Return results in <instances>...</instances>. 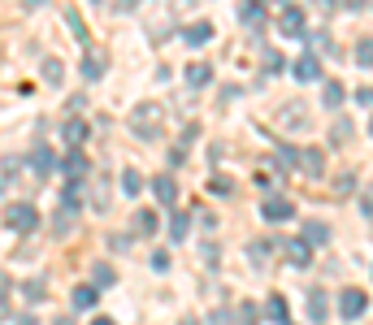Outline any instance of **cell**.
<instances>
[{
  "mask_svg": "<svg viewBox=\"0 0 373 325\" xmlns=\"http://www.w3.org/2000/svg\"><path fill=\"white\" fill-rule=\"evenodd\" d=\"M66 26L74 30V35H78V44H83V53H87V26H83V18H78V9H66Z\"/></svg>",
  "mask_w": 373,
  "mask_h": 325,
  "instance_id": "cell-18",
  "label": "cell"
},
{
  "mask_svg": "<svg viewBox=\"0 0 373 325\" xmlns=\"http://www.w3.org/2000/svg\"><path fill=\"white\" fill-rule=\"evenodd\" d=\"M95 295H100L95 286H74V308H78V313H87V308H95Z\"/></svg>",
  "mask_w": 373,
  "mask_h": 325,
  "instance_id": "cell-17",
  "label": "cell"
},
{
  "mask_svg": "<svg viewBox=\"0 0 373 325\" xmlns=\"http://www.w3.org/2000/svg\"><path fill=\"white\" fill-rule=\"evenodd\" d=\"M261 61H265V70H282V57L273 53V48H265V53H261Z\"/></svg>",
  "mask_w": 373,
  "mask_h": 325,
  "instance_id": "cell-33",
  "label": "cell"
},
{
  "mask_svg": "<svg viewBox=\"0 0 373 325\" xmlns=\"http://www.w3.org/2000/svg\"><path fill=\"white\" fill-rule=\"evenodd\" d=\"M95 208H109V178H95Z\"/></svg>",
  "mask_w": 373,
  "mask_h": 325,
  "instance_id": "cell-26",
  "label": "cell"
},
{
  "mask_svg": "<svg viewBox=\"0 0 373 325\" xmlns=\"http://www.w3.org/2000/svg\"><path fill=\"white\" fill-rule=\"evenodd\" d=\"M356 100H361V104H373V87H361V91H356Z\"/></svg>",
  "mask_w": 373,
  "mask_h": 325,
  "instance_id": "cell-39",
  "label": "cell"
},
{
  "mask_svg": "<svg viewBox=\"0 0 373 325\" xmlns=\"http://www.w3.org/2000/svg\"><path fill=\"white\" fill-rule=\"evenodd\" d=\"M213 191L217 195H230V178H213Z\"/></svg>",
  "mask_w": 373,
  "mask_h": 325,
  "instance_id": "cell-37",
  "label": "cell"
},
{
  "mask_svg": "<svg viewBox=\"0 0 373 325\" xmlns=\"http://www.w3.org/2000/svg\"><path fill=\"white\" fill-rule=\"evenodd\" d=\"M291 74H295L300 83H317V78H321V61H317L313 53H304L295 65H291Z\"/></svg>",
  "mask_w": 373,
  "mask_h": 325,
  "instance_id": "cell-5",
  "label": "cell"
},
{
  "mask_svg": "<svg viewBox=\"0 0 373 325\" xmlns=\"http://www.w3.org/2000/svg\"><path fill=\"white\" fill-rule=\"evenodd\" d=\"M278 30H282L286 39H295L300 30H304V13H300L295 5H291V9H282V18H278Z\"/></svg>",
  "mask_w": 373,
  "mask_h": 325,
  "instance_id": "cell-10",
  "label": "cell"
},
{
  "mask_svg": "<svg viewBox=\"0 0 373 325\" xmlns=\"http://www.w3.org/2000/svg\"><path fill=\"white\" fill-rule=\"evenodd\" d=\"M239 18H243V22H252V26H265V9L248 0V5H239Z\"/></svg>",
  "mask_w": 373,
  "mask_h": 325,
  "instance_id": "cell-21",
  "label": "cell"
},
{
  "mask_svg": "<svg viewBox=\"0 0 373 325\" xmlns=\"http://www.w3.org/2000/svg\"><path fill=\"white\" fill-rule=\"evenodd\" d=\"M365 308H369V299H365V290H356V286H347L343 295H338V313H343V321H361V317H365Z\"/></svg>",
  "mask_w": 373,
  "mask_h": 325,
  "instance_id": "cell-3",
  "label": "cell"
},
{
  "mask_svg": "<svg viewBox=\"0 0 373 325\" xmlns=\"http://www.w3.org/2000/svg\"><path fill=\"white\" fill-rule=\"evenodd\" d=\"M183 39H187L191 48H200V44H208V39H213V22H191V26L183 30Z\"/></svg>",
  "mask_w": 373,
  "mask_h": 325,
  "instance_id": "cell-13",
  "label": "cell"
},
{
  "mask_svg": "<svg viewBox=\"0 0 373 325\" xmlns=\"http://www.w3.org/2000/svg\"><path fill=\"white\" fill-rule=\"evenodd\" d=\"M135 230L152 234V230H156V213H135Z\"/></svg>",
  "mask_w": 373,
  "mask_h": 325,
  "instance_id": "cell-29",
  "label": "cell"
},
{
  "mask_svg": "<svg viewBox=\"0 0 373 325\" xmlns=\"http://www.w3.org/2000/svg\"><path fill=\"white\" fill-rule=\"evenodd\" d=\"M104 65H109V57H104V48H87V53H83V65H78V70H83V78H87V83H95V78H100L104 74Z\"/></svg>",
  "mask_w": 373,
  "mask_h": 325,
  "instance_id": "cell-4",
  "label": "cell"
},
{
  "mask_svg": "<svg viewBox=\"0 0 373 325\" xmlns=\"http://www.w3.org/2000/svg\"><path fill=\"white\" fill-rule=\"evenodd\" d=\"M278 160H282V165H300V148H286V143H282V148H278Z\"/></svg>",
  "mask_w": 373,
  "mask_h": 325,
  "instance_id": "cell-32",
  "label": "cell"
},
{
  "mask_svg": "<svg viewBox=\"0 0 373 325\" xmlns=\"http://www.w3.org/2000/svg\"><path fill=\"white\" fill-rule=\"evenodd\" d=\"M91 273H95V282H100V286H109V282H113V265H104V260H95Z\"/></svg>",
  "mask_w": 373,
  "mask_h": 325,
  "instance_id": "cell-28",
  "label": "cell"
},
{
  "mask_svg": "<svg viewBox=\"0 0 373 325\" xmlns=\"http://www.w3.org/2000/svg\"><path fill=\"white\" fill-rule=\"evenodd\" d=\"M304 239L321 248V243H330V225L326 221H304Z\"/></svg>",
  "mask_w": 373,
  "mask_h": 325,
  "instance_id": "cell-15",
  "label": "cell"
},
{
  "mask_svg": "<svg viewBox=\"0 0 373 325\" xmlns=\"http://www.w3.org/2000/svg\"><path fill=\"white\" fill-rule=\"evenodd\" d=\"M300 165H304L308 178H321V152H317V148H304V152H300Z\"/></svg>",
  "mask_w": 373,
  "mask_h": 325,
  "instance_id": "cell-16",
  "label": "cell"
},
{
  "mask_svg": "<svg viewBox=\"0 0 373 325\" xmlns=\"http://www.w3.org/2000/svg\"><path fill=\"white\" fill-rule=\"evenodd\" d=\"M44 295H48V290L39 282H26V299H44Z\"/></svg>",
  "mask_w": 373,
  "mask_h": 325,
  "instance_id": "cell-36",
  "label": "cell"
},
{
  "mask_svg": "<svg viewBox=\"0 0 373 325\" xmlns=\"http://www.w3.org/2000/svg\"><path fill=\"white\" fill-rule=\"evenodd\" d=\"M61 135H66V143H70L74 152H83V139H87V122H83V118H70Z\"/></svg>",
  "mask_w": 373,
  "mask_h": 325,
  "instance_id": "cell-11",
  "label": "cell"
},
{
  "mask_svg": "<svg viewBox=\"0 0 373 325\" xmlns=\"http://www.w3.org/2000/svg\"><path fill=\"white\" fill-rule=\"evenodd\" d=\"M208 78H213V70H208V65H200V61L187 65V83H191V87H208Z\"/></svg>",
  "mask_w": 373,
  "mask_h": 325,
  "instance_id": "cell-19",
  "label": "cell"
},
{
  "mask_svg": "<svg viewBox=\"0 0 373 325\" xmlns=\"http://www.w3.org/2000/svg\"><path fill=\"white\" fill-rule=\"evenodd\" d=\"M187 230H191V217H187V213H174L170 234H174V239H187Z\"/></svg>",
  "mask_w": 373,
  "mask_h": 325,
  "instance_id": "cell-24",
  "label": "cell"
},
{
  "mask_svg": "<svg viewBox=\"0 0 373 325\" xmlns=\"http://www.w3.org/2000/svg\"><path fill=\"white\" fill-rule=\"evenodd\" d=\"M369 135H373V118H369Z\"/></svg>",
  "mask_w": 373,
  "mask_h": 325,
  "instance_id": "cell-43",
  "label": "cell"
},
{
  "mask_svg": "<svg viewBox=\"0 0 373 325\" xmlns=\"http://www.w3.org/2000/svg\"><path fill=\"white\" fill-rule=\"evenodd\" d=\"M18 325H39V321H35V317H22V321H18Z\"/></svg>",
  "mask_w": 373,
  "mask_h": 325,
  "instance_id": "cell-41",
  "label": "cell"
},
{
  "mask_svg": "<svg viewBox=\"0 0 373 325\" xmlns=\"http://www.w3.org/2000/svg\"><path fill=\"white\" fill-rule=\"evenodd\" d=\"M91 325H113V321H109V317H95V321H91Z\"/></svg>",
  "mask_w": 373,
  "mask_h": 325,
  "instance_id": "cell-42",
  "label": "cell"
},
{
  "mask_svg": "<svg viewBox=\"0 0 373 325\" xmlns=\"http://www.w3.org/2000/svg\"><path fill=\"white\" fill-rule=\"evenodd\" d=\"M178 325H200V321H196V317H183V321H178Z\"/></svg>",
  "mask_w": 373,
  "mask_h": 325,
  "instance_id": "cell-40",
  "label": "cell"
},
{
  "mask_svg": "<svg viewBox=\"0 0 373 325\" xmlns=\"http://www.w3.org/2000/svg\"><path fill=\"white\" fill-rule=\"evenodd\" d=\"M61 169H66L70 183H83V178H87V156L83 152H70L66 160H61Z\"/></svg>",
  "mask_w": 373,
  "mask_h": 325,
  "instance_id": "cell-12",
  "label": "cell"
},
{
  "mask_svg": "<svg viewBox=\"0 0 373 325\" xmlns=\"http://www.w3.org/2000/svg\"><path fill=\"white\" fill-rule=\"evenodd\" d=\"M252 317H256V304H239V321L235 325H252Z\"/></svg>",
  "mask_w": 373,
  "mask_h": 325,
  "instance_id": "cell-34",
  "label": "cell"
},
{
  "mask_svg": "<svg viewBox=\"0 0 373 325\" xmlns=\"http://www.w3.org/2000/svg\"><path fill=\"white\" fill-rule=\"evenodd\" d=\"M308 317H313L317 325L326 321V290H317V286L308 290Z\"/></svg>",
  "mask_w": 373,
  "mask_h": 325,
  "instance_id": "cell-14",
  "label": "cell"
},
{
  "mask_svg": "<svg viewBox=\"0 0 373 325\" xmlns=\"http://www.w3.org/2000/svg\"><path fill=\"white\" fill-rule=\"evenodd\" d=\"M152 191H156V200L165 204V208H174V204H178V183H174L170 174H156V178H152Z\"/></svg>",
  "mask_w": 373,
  "mask_h": 325,
  "instance_id": "cell-8",
  "label": "cell"
},
{
  "mask_svg": "<svg viewBox=\"0 0 373 325\" xmlns=\"http://www.w3.org/2000/svg\"><path fill=\"white\" fill-rule=\"evenodd\" d=\"M30 169H35L39 178H53V169H57V156H53V148H44V143H39V148L30 152Z\"/></svg>",
  "mask_w": 373,
  "mask_h": 325,
  "instance_id": "cell-9",
  "label": "cell"
},
{
  "mask_svg": "<svg viewBox=\"0 0 373 325\" xmlns=\"http://www.w3.org/2000/svg\"><path fill=\"white\" fill-rule=\"evenodd\" d=\"M278 248H282V256H286L295 269H304L308 260H313V252H308V243H304V239H286V243H278Z\"/></svg>",
  "mask_w": 373,
  "mask_h": 325,
  "instance_id": "cell-7",
  "label": "cell"
},
{
  "mask_svg": "<svg viewBox=\"0 0 373 325\" xmlns=\"http://www.w3.org/2000/svg\"><path fill=\"white\" fill-rule=\"evenodd\" d=\"M44 83H53V87L61 83V61H57V57H48V61H44Z\"/></svg>",
  "mask_w": 373,
  "mask_h": 325,
  "instance_id": "cell-25",
  "label": "cell"
},
{
  "mask_svg": "<svg viewBox=\"0 0 373 325\" xmlns=\"http://www.w3.org/2000/svg\"><path fill=\"white\" fill-rule=\"evenodd\" d=\"M13 174H18V165H13V156H5V187L13 183Z\"/></svg>",
  "mask_w": 373,
  "mask_h": 325,
  "instance_id": "cell-38",
  "label": "cell"
},
{
  "mask_svg": "<svg viewBox=\"0 0 373 325\" xmlns=\"http://www.w3.org/2000/svg\"><path fill=\"white\" fill-rule=\"evenodd\" d=\"M256 187H261V191H273V187H278V178H273L269 169H256Z\"/></svg>",
  "mask_w": 373,
  "mask_h": 325,
  "instance_id": "cell-31",
  "label": "cell"
},
{
  "mask_svg": "<svg viewBox=\"0 0 373 325\" xmlns=\"http://www.w3.org/2000/svg\"><path fill=\"white\" fill-rule=\"evenodd\" d=\"M5 225H9L13 234H30V230L39 225V213H35L30 204H9V208H5Z\"/></svg>",
  "mask_w": 373,
  "mask_h": 325,
  "instance_id": "cell-2",
  "label": "cell"
},
{
  "mask_svg": "<svg viewBox=\"0 0 373 325\" xmlns=\"http://www.w3.org/2000/svg\"><path fill=\"white\" fill-rule=\"evenodd\" d=\"M265 313H269V321H278V325H286V299H282V295H269V304H265Z\"/></svg>",
  "mask_w": 373,
  "mask_h": 325,
  "instance_id": "cell-20",
  "label": "cell"
},
{
  "mask_svg": "<svg viewBox=\"0 0 373 325\" xmlns=\"http://www.w3.org/2000/svg\"><path fill=\"white\" fill-rule=\"evenodd\" d=\"M321 104H326V109H338V104H343V87H338V83H326V87H321Z\"/></svg>",
  "mask_w": 373,
  "mask_h": 325,
  "instance_id": "cell-22",
  "label": "cell"
},
{
  "mask_svg": "<svg viewBox=\"0 0 373 325\" xmlns=\"http://www.w3.org/2000/svg\"><path fill=\"white\" fill-rule=\"evenodd\" d=\"M248 256H252V265H265V260H269V243H252Z\"/></svg>",
  "mask_w": 373,
  "mask_h": 325,
  "instance_id": "cell-30",
  "label": "cell"
},
{
  "mask_svg": "<svg viewBox=\"0 0 373 325\" xmlns=\"http://www.w3.org/2000/svg\"><path fill=\"white\" fill-rule=\"evenodd\" d=\"M261 217L265 221H286V217H295V208H291L282 195H269V200L261 204Z\"/></svg>",
  "mask_w": 373,
  "mask_h": 325,
  "instance_id": "cell-6",
  "label": "cell"
},
{
  "mask_svg": "<svg viewBox=\"0 0 373 325\" xmlns=\"http://www.w3.org/2000/svg\"><path fill=\"white\" fill-rule=\"evenodd\" d=\"M122 191H126V195H139V191H143V178H139L135 169H126V174H122Z\"/></svg>",
  "mask_w": 373,
  "mask_h": 325,
  "instance_id": "cell-23",
  "label": "cell"
},
{
  "mask_svg": "<svg viewBox=\"0 0 373 325\" xmlns=\"http://www.w3.org/2000/svg\"><path fill=\"white\" fill-rule=\"evenodd\" d=\"M356 61H361V65H373V39H369V35L356 44Z\"/></svg>",
  "mask_w": 373,
  "mask_h": 325,
  "instance_id": "cell-27",
  "label": "cell"
},
{
  "mask_svg": "<svg viewBox=\"0 0 373 325\" xmlns=\"http://www.w3.org/2000/svg\"><path fill=\"white\" fill-rule=\"evenodd\" d=\"M131 130H135L139 139L156 143V135H161V109L156 104H135L131 109Z\"/></svg>",
  "mask_w": 373,
  "mask_h": 325,
  "instance_id": "cell-1",
  "label": "cell"
},
{
  "mask_svg": "<svg viewBox=\"0 0 373 325\" xmlns=\"http://www.w3.org/2000/svg\"><path fill=\"white\" fill-rule=\"evenodd\" d=\"M352 187H356V178H352V174H343V178H338V187H334V195H347Z\"/></svg>",
  "mask_w": 373,
  "mask_h": 325,
  "instance_id": "cell-35",
  "label": "cell"
}]
</instances>
